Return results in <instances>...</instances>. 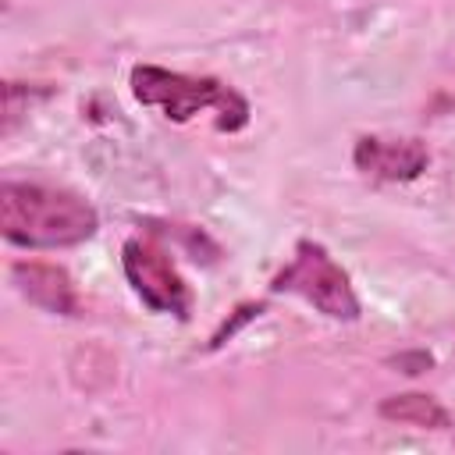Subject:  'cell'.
<instances>
[{
  "instance_id": "6da1fadb",
  "label": "cell",
  "mask_w": 455,
  "mask_h": 455,
  "mask_svg": "<svg viewBox=\"0 0 455 455\" xmlns=\"http://www.w3.org/2000/svg\"><path fill=\"white\" fill-rule=\"evenodd\" d=\"M100 228L96 206L57 185L4 181L0 185V231L21 249H68L92 238Z\"/></svg>"
},
{
  "instance_id": "7a4b0ae2",
  "label": "cell",
  "mask_w": 455,
  "mask_h": 455,
  "mask_svg": "<svg viewBox=\"0 0 455 455\" xmlns=\"http://www.w3.org/2000/svg\"><path fill=\"white\" fill-rule=\"evenodd\" d=\"M128 82L142 107H156L174 124H188L203 110H217V132H238L249 124V100L220 78L181 75L160 64H135Z\"/></svg>"
},
{
  "instance_id": "3957f363",
  "label": "cell",
  "mask_w": 455,
  "mask_h": 455,
  "mask_svg": "<svg viewBox=\"0 0 455 455\" xmlns=\"http://www.w3.org/2000/svg\"><path fill=\"white\" fill-rule=\"evenodd\" d=\"M270 291L299 295V299H306L316 313H323L327 320H345V323H352V320H359V313H363L348 270H345L320 242H313V238L295 242V252H291V259L274 274Z\"/></svg>"
},
{
  "instance_id": "277c9868",
  "label": "cell",
  "mask_w": 455,
  "mask_h": 455,
  "mask_svg": "<svg viewBox=\"0 0 455 455\" xmlns=\"http://www.w3.org/2000/svg\"><path fill=\"white\" fill-rule=\"evenodd\" d=\"M121 270L139 302L153 313H167L178 320H188L192 313V291L185 277L178 274L171 252L153 238H128L121 245Z\"/></svg>"
},
{
  "instance_id": "5b68a950",
  "label": "cell",
  "mask_w": 455,
  "mask_h": 455,
  "mask_svg": "<svg viewBox=\"0 0 455 455\" xmlns=\"http://www.w3.org/2000/svg\"><path fill=\"white\" fill-rule=\"evenodd\" d=\"M352 164L373 181L405 185L430 167V149L412 135H359L352 146Z\"/></svg>"
},
{
  "instance_id": "8992f818",
  "label": "cell",
  "mask_w": 455,
  "mask_h": 455,
  "mask_svg": "<svg viewBox=\"0 0 455 455\" xmlns=\"http://www.w3.org/2000/svg\"><path fill=\"white\" fill-rule=\"evenodd\" d=\"M11 277L18 284V291L39 306L43 313L53 316H82V299L78 288L71 281V274L57 263H43V259H18L11 267Z\"/></svg>"
},
{
  "instance_id": "52a82bcc",
  "label": "cell",
  "mask_w": 455,
  "mask_h": 455,
  "mask_svg": "<svg viewBox=\"0 0 455 455\" xmlns=\"http://www.w3.org/2000/svg\"><path fill=\"white\" fill-rule=\"evenodd\" d=\"M377 412L391 423H405V427H419V430H448L451 427V412L423 391H405V395H391L377 405Z\"/></svg>"
},
{
  "instance_id": "ba28073f",
  "label": "cell",
  "mask_w": 455,
  "mask_h": 455,
  "mask_svg": "<svg viewBox=\"0 0 455 455\" xmlns=\"http://www.w3.org/2000/svg\"><path fill=\"white\" fill-rule=\"evenodd\" d=\"M263 309H267V302H242V306L231 313V320H224V323L213 331V338H210V348H220L224 341H231V338H235V334H238L245 323H252V320H256Z\"/></svg>"
},
{
  "instance_id": "9c48e42d",
  "label": "cell",
  "mask_w": 455,
  "mask_h": 455,
  "mask_svg": "<svg viewBox=\"0 0 455 455\" xmlns=\"http://www.w3.org/2000/svg\"><path fill=\"white\" fill-rule=\"evenodd\" d=\"M391 363H395L402 373H412V377H416V373H427V370L434 366V355H430V352H402V355H395Z\"/></svg>"
}]
</instances>
